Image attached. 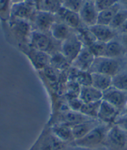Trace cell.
<instances>
[{"label":"cell","mask_w":127,"mask_h":150,"mask_svg":"<svg viewBox=\"0 0 127 150\" xmlns=\"http://www.w3.org/2000/svg\"><path fill=\"white\" fill-rule=\"evenodd\" d=\"M114 124L118 125L119 127H120L122 129H124L125 131L127 132V115H120L116 119Z\"/></svg>","instance_id":"obj_34"},{"label":"cell","mask_w":127,"mask_h":150,"mask_svg":"<svg viewBox=\"0 0 127 150\" xmlns=\"http://www.w3.org/2000/svg\"><path fill=\"white\" fill-rule=\"evenodd\" d=\"M121 2H122L125 6H126V9H127V0H121Z\"/></svg>","instance_id":"obj_38"},{"label":"cell","mask_w":127,"mask_h":150,"mask_svg":"<svg viewBox=\"0 0 127 150\" xmlns=\"http://www.w3.org/2000/svg\"><path fill=\"white\" fill-rule=\"evenodd\" d=\"M117 33H118V35H124V34H127V20L126 21V22L120 27L119 29L117 30Z\"/></svg>","instance_id":"obj_35"},{"label":"cell","mask_w":127,"mask_h":150,"mask_svg":"<svg viewBox=\"0 0 127 150\" xmlns=\"http://www.w3.org/2000/svg\"><path fill=\"white\" fill-rule=\"evenodd\" d=\"M94 1H95V0H94Z\"/></svg>","instance_id":"obj_42"},{"label":"cell","mask_w":127,"mask_h":150,"mask_svg":"<svg viewBox=\"0 0 127 150\" xmlns=\"http://www.w3.org/2000/svg\"><path fill=\"white\" fill-rule=\"evenodd\" d=\"M127 20V9L126 8H121L119 11H118L116 14L112 19L111 22L110 24V27L111 29L117 30L119 29L120 27L126 22Z\"/></svg>","instance_id":"obj_29"},{"label":"cell","mask_w":127,"mask_h":150,"mask_svg":"<svg viewBox=\"0 0 127 150\" xmlns=\"http://www.w3.org/2000/svg\"><path fill=\"white\" fill-rule=\"evenodd\" d=\"M101 101H97V102H92V103H87V104H83L80 112L85 115L89 119H97V115H98L99 110V106Z\"/></svg>","instance_id":"obj_26"},{"label":"cell","mask_w":127,"mask_h":150,"mask_svg":"<svg viewBox=\"0 0 127 150\" xmlns=\"http://www.w3.org/2000/svg\"><path fill=\"white\" fill-rule=\"evenodd\" d=\"M124 58L125 59H127V52H126V55L124 56Z\"/></svg>","instance_id":"obj_41"},{"label":"cell","mask_w":127,"mask_h":150,"mask_svg":"<svg viewBox=\"0 0 127 150\" xmlns=\"http://www.w3.org/2000/svg\"><path fill=\"white\" fill-rule=\"evenodd\" d=\"M112 86L119 90L127 92V71L122 70L112 77Z\"/></svg>","instance_id":"obj_27"},{"label":"cell","mask_w":127,"mask_h":150,"mask_svg":"<svg viewBox=\"0 0 127 150\" xmlns=\"http://www.w3.org/2000/svg\"><path fill=\"white\" fill-rule=\"evenodd\" d=\"M19 51L26 55L34 69L38 72L43 70L50 65L51 55L47 53L32 48L29 45L21 47Z\"/></svg>","instance_id":"obj_7"},{"label":"cell","mask_w":127,"mask_h":150,"mask_svg":"<svg viewBox=\"0 0 127 150\" xmlns=\"http://www.w3.org/2000/svg\"><path fill=\"white\" fill-rule=\"evenodd\" d=\"M122 114H123V115H127V104H126V108H125L124 111H122Z\"/></svg>","instance_id":"obj_39"},{"label":"cell","mask_w":127,"mask_h":150,"mask_svg":"<svg viewBox=\"0 0 127 150\" xmlns=\"http://www.w3.org/2000/svg\"><path fill=\"white\" fill-rule=\"evenodd\" d=\"M85 0H62V7L79 13Z\"/></svg>","instance_id":"obj_31"},{"label":"cell","mask_w":127,"mask_h":150,"mask_svg":"<svg viewBox=\"0 0 127 150\" xmlns=\"http://www.w3.org/2000/svg\"><path fill=\"white\" fill-rule=\"evenodd\" d=\"M56 15L53 13L37 11L30 21L32 31L50 33L53 24L56 21Z\"/></svg>","instance_id":"obj_8"},{"label":"cell","mask_w":127,"mask_h":150,"mask_svg":"<svg viewBox=\"0 0 127 150\" xmlns=\"http://www.w3.org/2000/svg\"><path fill=\"white\" fill-rule=\"evenodd\" d=\"M92 75V86L97 88L98 90L104 93L112 86V77L109 75L91 73Z\"/></svg>","instance_id":"obj_22"},{"label":"cell","mask_w":127,"mask_h":150,"mask_svg":"<svg viewBox=\"0 0 127 150\" xmlns=\"http://www.w3.org/2000/svg\"><path fill=\"white\" fill-rule=\"evenodd\" d=\"M103 146L107 150H124L127 147V132L113 124L107 134Z\"/></svg>","instance_id":"obj_6"},{"label":"cell","mask_w":127,"mask_h":150,"mask_svg":"<svg viewBox=\"0 0 127 150\" xmlns=\"http://www.w3.org/2000/svg\"><path fill=\"white\" fill-rule=\"evenodd\" d=\"M84 46L85 45L78 37V34L75 31V33L71 35L68 39L61 43L60 52L72 64L73 61L77 58Z\"/></svg>","instance_id":"obj_9"},{"label":"cell","mask_w":127,"mask_h":150,"mask_svg":"<svg viewBox=\"0 0 127 150\" xmlns=\"http://www.w3.org/2000/svg\"><path fill=\"white\" fill-rule=\"evenodd\" d=\"M69 108L71 111H80L81 107L83 105V102L80 100L79 96L78 97H73V98L66 99Z\"/></svg>","instance_id":"obj_33"},{"label":"cell","mask_w":127,"mask_h":150,"mask_svg":"<svg viewBox=\"0 0 127 150\" xmlns=\"http://www.w3.org/2000/svg\"><path fill=\"white\" fill-rule=\"evenodd\" d=\"M66 146V144L58 139L47 125L30 150H63Z\"/></svg>","instance_id":"obj_5"},{"label":"cell","mask_w":127,"mask_h":150,"mask_svg":"<svg viewBox=\"0 0 127 150\" xmlns=\"http://www.w3.org/2000/svg\"><path fill=\"white\" fill-rule=\"evenodd\" d=\"M119 36V37H118L120 42L123 44V46L126 48L127 50V34H124V35H118Z\"/></svg>","instance_id":"obj_36"},{"label":"cell","mask_w":127,"mask_h":150,"mask_svg":"<svg viewBox=\"0 0 127 150\" xmlns=\"http://www.w3.org/2000/svg\"><path fill=\"white\" fill-rule=\"evenodd\" d=\"M122 59H111L107 57L95 58L91 67L90 73H99L113 77L122 70Z\"/></svg>","instance_id":"obj_4"},{"label":"cell","mask_w":127,"mask_h":150,"mask_svg":"<svg viewBox=\"0 0 127 150\" xmlns=\"http://www.w3.org/2000/svg\"><path fill=\"white\" fill-rule=\"evenodd\" d=\"M55 15H56L58 21L66 24V25L75 31L84 25L80 20L79 13L74 11H70L64 7H61V9L58 11Z\"/></svg>","instance_id":"obj_14"},{"label":"cell","mask_w":127,"mask_h":150,"mask_svg":"<svg viewBox=\"0 0 127 150\" xmlns=\"http://www.w3.org/2000/svg\"><path fill=\"white\" fill-rule=\"evenodd\" d=\"M12 5L11 0H0V21L3 24L11 19Z\"/></svg>","instance_id":"obj_28"},{"label":"cell","mask_w":127,"mask_h":150,"mask_svg":"<svg viewBox=\"0 0 127 150\" xmlns=\"http://www.w3.org/2000/svg\"><path fill=\"white\" fill-rule=\"evenodd\" d=\"M89 31L92 33L97 41L107 43L114 40L118 36V33L114 29L109 25H104L96 24L95 25L88 27Z\"/></svg>","instance_id":"obj_15"},{"label":"cell","mask_w":127,"mask_h":150,"mask_svg":"<svg viewBox=\"0 0 127 150\" xmlns=\"http://www.w3.org/2000/svg\"><path fill=\"white\" fill-rule=\"evenodd\" d=\"M79 98L84 104L97 102L103 100V93L92 86H81Z\"/></svg>","instance_id":"obj_20"},{"label":"cell","mask_w":127,"mask_h":150,"mask_svg":"<svg viewBox=\"0 0 127 150\" xmlns=\"http://www.w3.org/2000/svg\"><path fill=\"white\" fill-rule=\"evenodd\" d=\"M106 44L107 43H103L100 41H96L88 46V48L92 53L95 58L104 57L105 55V50H106Z\"/></svg>","instance_id":"obj_30"},{"label":"cell","mask_w":127,"mask_h":150,"mask_svg":"<svg viewBox=\"0 0 127 150\" xmlns=\"http://www.w3.org/2000/svg\"><path fill=\"white\" fill-rule=\"evenodd\" d=\"M37 11L56 14L62 6V0H34Z\"/></svg>","instance_id":"obj_24"},{"label":"cell","mask_w":127,"mask_h":150,"mask_svg":"<svg viewBox=\"0 0 127 150\" xmlns=\"http://www.w3.org/2000/svg\"><path fill=\"white\" fill-rule=\"evenodd\" d=\"M49 127H51V129L54 136L66 145H70V143L74 141L72 127L62 123H56L51 125Z\"/></svg>","instance_id":"obj_18"},{"label":"cell","mask_w":127,"mask_h":150,"mask_svg":"<svg viewBox=\"0 0 127 150\" xmlns=\"http://www.w3.org/2000/svg\"><path fill=\"white\" fill-rule=\"evenodd\" d=\"M29 46L52 55L60 52L61 43L55 40L50 33L32 31L29 40Z\"/></svg>","instance_id":"obj_3"},{"label":"cell","mask_w":127,"mask_h":150,"mask_svg":"<svg viewBox=\"0 0 127 150\" xmlns=\"http://www.w3.org/2000/svg\"><path fill=\"white\" fill-rule=\"evenodd\" d=\"M118 3H119V0H95V5L99 12L109 9Z\"/></svg>","instance_id":"obj_32"},{"label":"cell","mask_w":127,"mask_h":150,"mask_svg":"<svg viewBox=\"0 0 127 150\" xmlns=\"http://www.w3.org/2000/svg\"><path fill=\"white\" fill-rule=\"evenodd\" d=\"M12 1V3L14 4V3H21V2H25V1H27V0H11Z\"/></svg>","instance_id":"obj_37"},{"label":"cell","mask_w":127,"mask_h":150,"mask_svg":"<svg viewBox=\"0 0 127 150\" xmlns=\"http://www.w3.org/2000/svg\"><path fill=\"white\" fill-rule=\"evenodd\" d=\"M50 66L59 72H67L71 67V62L60 52L51 55Z\"/></svg>","instance_id":"obj_23"},{"label":"cell","mask_w":127,"mask_h":150,"mask_svg":"<svg viewBox=\"0 0 127 150\" xmlns=\"http://www.w3.org/2000/svg\"><path fill=\"white\" fill-rule=\"evenodd\" d=\"M112 125L100 123L81 138L74 140L70 145L85 149H93L104 145V140Z\"/></svg>","instance_id":"obj_2"},{"label":"cell","mask_w":127,"mask_h":150,"mask_svg":"<svg viewBox=\"0 0 127 150\" xmlns=\"http://www.w3.org/2000/svg\"><path fill=\"white\" fill-rule=\"evenodd\" d=\"M123 70L127 71V59H126V61H125V69H123Z\"/></svg>","instance_id":"obj_40"},{"label":"cell","mask_w":127,"mask_h":150,"mask_svg":"<svg viewBox=\"0 0 127 150\" xmlns=\"http://www.w3.org/2000/svg\"><path fill=\"white\" fill-rule=\"evenodd\" d=\"M103 100L115 107L122 113L127 104V92L119 90L111 86L103 93Z\"/></svg>","instance_id":"obj_11"},{"label":"cell","mask_w":127,"mask_h":150,"mask_svg":"<svg viewBox=\"0 0 127 150\" xmlns=\"http://www.w3.org/2000/svg\"><path fill=\"white\" fill-rule=\"evenodd\" d=\"M127 50L117 36L116 38L107 42L106 44V50L104 57L111 59H122L126 55Z\"/></svg>","instance_id":"obj_19"},{"label":"cell","mask_w":127,"mask_h":150,"mask_svg":"<svg viewBox=\"0 0 127 150\" xmlns=\"http://www.w3.org/2000/svg\"><path fill=\"white\" fill-rule=\"evenodd\" d=\"M95 60V56L88 48L84 46L77 58L72 62L73 67L81 71H88Z\"/></svg>","instance_id":"obj_16"},{"label":"cell","mask_w":127,"mask_h":150,"mask_svg":"<svg viewBox=\"0 0 127 150\" xmlns=\"http://www.w3.org/2000/svg\"><path fill=\"white\" fill-rule=\"evenodd\" d=\"M121 114L122 113L119 109L107 103V101L102 100L97 115V119L99 122L104 124L113 125Z\"/></svg>","instance_id":"obj_13"},{"label":"cell","mask_w":127,"mask_h":150,"mask_svg":"<svg viewBox=\"0 0 127 150\" xmlns=\"http://www.w3.org/2000/svg\"><path fill=\"white\" fill-rule=\"evenodd\" d=\"M121 4L118 3L117 4L114 5L109 9L102 11L99 12L98 20H97V24L99 25H110L112 19L116 14L118 11L121 9Z\"/></svg>","instance_id":"obj_25"},{"label":"cell","mask_w":127,"mask_h":150,"mask_svg":"<svg viewBox=\"0 0 127 150\" xmlns=\"http://www.w3.org/2000/svg\"><path fill=\"white\" fill-rule=\"evenodd\" d=\"M100 123L101 122H99L98 119H89L73 127L72 130L74 140L79 139L85 136L91 130H92Z\"/></svg>","instance_id":"obj_21"},{"label":"cell","mask_w":127,"mask_h":150,"mask_svg":"<svg viewBox=\"0 0 127 150\" xmlns=\"http://www.w3.org/2000/svg\"><path fill=\"white\" fill-rule=\"evenodd\" d=\"M78 13L84 25L90 27L97 24L99 11L94 0H85Z\"/></svg>","instance_id":"obj_12"},{"label":"cell","mask_w":127,"mask_h":150,"mask_svg":"<svg viewBox=\"0 0 127 150\" xmlns=\"http://www.w3.org/2000/svg\"><path fill=\"white\" fill-rule=\"evenodd\" d=\"M75 33V30L72 29L66 24L56 20L51 28L50 34L55 40L62 43L68 39L71 35Z\"/></svg>","instance_id":"obj_17"},{"label":"cell","mask_w":127,"mask_h":150,"mask_svg":"<svg viewBox=\"0 0 127 150\" xmlns=\"http://www.w3.org/2000/svg\"><path fill=\"white\" fill-rule=\"evenodd\" d=\"M6 25L7 32L6 39L11 44H13L18 49L29 45V40L32 29L30 22L22 19L11 18V19L4 23Z\"/></svg>","instance_id":"obj_1"},{"label":"cell","mask_w":127,"mask_h":150,"mask_svg":"<svg viewBox=\"0 0 127 150\" xmlns=\"http://www.w3.org/2000/svg\"><path fill=\"white\" fill-rule=\"evenodd\" d=\"M37 11L35 1L27 0L21 3H14L11 7V18L22 19L30 22Z\"/></svg>","instance_id":"obj_10"}]
</instances>
